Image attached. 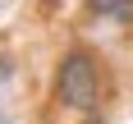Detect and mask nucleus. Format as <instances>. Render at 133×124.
<instances>
[{"label":"nucleus","instance_id":"1","mask_svg":"<svg viewBox=\"0 0 133 124\" xmlns=\"http://www.w3.org/2000/svg\"><path fill=\"white\" fill-rule=\"evenodd\" d=\"M106 92H110V83H106V64H101L96 51H87V46L60 51L55 78H51V96H55L60 110L92 120V115H101V106H106Z\"/></svg>","mask_w":133,"mask_h":124},{"label":"nucleus","instance_id":"2","mask_svg":"<svg viewBox=\"0 0 133 124\" xmlns=\"http://www.w3.org/2000/svg\"><path fill=\"white\" fill-rule=\"evenodd\" d=\"M87 9L106 23H119V28H133V0H87Z\"/></svg>","mask_w":133,"mask_h":124},{"label":"nucleus","instance_id":"3","mask_svg":"<svg viewBox=\"0 0 133 124\" xmlns=\"http://www.w3.org/2000/svg\"><path fill=\"white\" fill-rule=\"evenodd\" d=\"M83 124H101V120H96V115H92V120H83Z\"/></svg>","mask_w":133,"mask_h":124}]
</instances>
